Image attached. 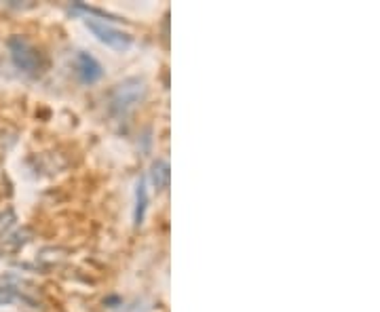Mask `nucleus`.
Masks as SVG:
<instances>
[{
	"instance_id": "nucleus-7",
	"label": "nucleus",
	"mask_w": 380,
	"mask_h": 312,
	"mask_svg": "<svg viewBox=\"0 0 380 312\" xmlns=\"http://www.w3.org/2000/svg\"><path fill=\"white\" fill-rule=\"evenodd\" d=\"M28 236H30V230H28V228L15 230V233H11L4 240H2V249H6V251H15V249H19V247L28 240Z\"/></svg>"
},
{
	"instance_id": "nucleus-2",
	"label": "nucleus",
	"mask_w": 380,
	"mask_h": 312,
	"mask_svg": "<svg viewBox=\"0 0 380 312\" xmlns=\"http://www.w3.org/2000/svg\"><path fill=\"white\" fill-rule=\"evenodd\" d=\"M85 26L93 32V36L99 43H104L106 47H110L114 51H127L131 47V43H134V38L127 32L114 28L106 19H99V17H93V15H85Z\"/></svg>"
},
{
	"instance_id": "nucleus-4",
	"label": "nucleus",
	"mask_w": 380,
	"mask_h": 312,
	"mask_svg": "<svg viewBox=\"0 0 380 312\" xmlns=\"http://www.w3.org/2000/svg\"><path fill=\"white\" fill-rule=\"evenodd\" d=\"M75 70L76 77L80 78L85 84H93V82H97V80L102 78V74H104L99 62H97L93 55L85 53V51H78V53H76Z\"/></svg>"
},
{
	"instance_id": "nucleus-3",
	"label": "nucleus",
	"mask_w": 380,
	"mask_h": 312,
	"mask_svg": "<svg viewBox=\"0 0 380 312\" xmlns=\"http://www.w3.org/2000/svg\"><path fill=\"white\" fill-rule=\"evenodd\" d=\"M9 51H11V60L15 64V68H19L21 72L34 77L43 70V60L40 53L21 36H13L9 40Z\"/></svg>"
},
{
	"instance_id": "nucleus-1",
	"label": "nucleus",
	"mask_w": 380,
	"mask_h": 312,
	"mask_svg": "<svg viewBox=\"0 0 380 312\" xmlns=\"http://www.w3.org/2000/svg\"><path fill=\"white\" fill-rule=\"evenodd\" d=\"M146 80L144 78H127L119 82L110 95V110L114 114H127L146 97Z\"/></svg>"
},
{
	"instance_id": "nucleus-6",
	"label": "nucleus",
	"mask_w": 380,
	"mask_h": 312,
	"mask_svg": "<svg viewBox=\"0 0 380 312\" xmlns=\"http://www.w3.org/2000/svg\"><path fill=\"white\" fill-rule=\"evenodd\" d=\"M151 179L156 190L167 188V184H169V165H167L165 160H156V162L152 165Z\"/></svg>"
},
{
	"instance_id": "nucleus-5",
	"label": "nucleus",
	"mask_w": 380,
	"mask_h": 312,
	"mask_svg": "<svg viewBox=\"0 0 380 312\" xmlns=\"http://www.w3.org/2000/svg\"><path fill=\"white\" fill-rule=\"evenodd\" d=\"M148 209V190H146V179L138 182V190H136V224L140 226L144 222Z\"/></svg>"
},
{
	"instance_id": "nucleus-8",
	"label": "nucleus",
	"mask_w": 380,
	"mask_h": 312,
	"mask_svg": "<svg viewBox=\"0 0 380 312\" xmlns=\"http://www.w3.org/2000/svg\"><path fill=\"white\" fill-rule=\"evenodd\" d=\"M64 251H60V249H43L40 251V255H38V260H36V264H40L43 268H49V266H55V264H60L62 260H64V255H62Z\"/></svg>"
}]
</instances>
